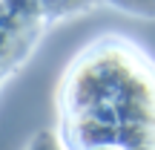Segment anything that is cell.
Returning <instances> with one entry per match:
<instances>
[{"mask_svg": "<svg viewBox=\"0 0 155 150\" xmlns=\"http://www.w3.org/2000/svg\"><path fill=\"white\" fill-rule=\"evenodd\" d=\"M121 9L135 12V15H155V0H112Z\"/></svg>", "mask_w": 155, "mask_h": 150, "instance_id": "1", "label": "cell"}, {"mask_svg": "<svg viewBox=\"0 0 155 150\" xmlns=\"http://www.w3.org/2000/svg\"><path fill=\"white\" fill-rule=\"evenodd\" d=\"M46 139H49V136H40V141H38V145H35L32 150H52V145H49Z\"/></svg>", "mask_w": 155, "mask_h": 150, "instance_id": "2", "label": "cell"}]
</instances>
